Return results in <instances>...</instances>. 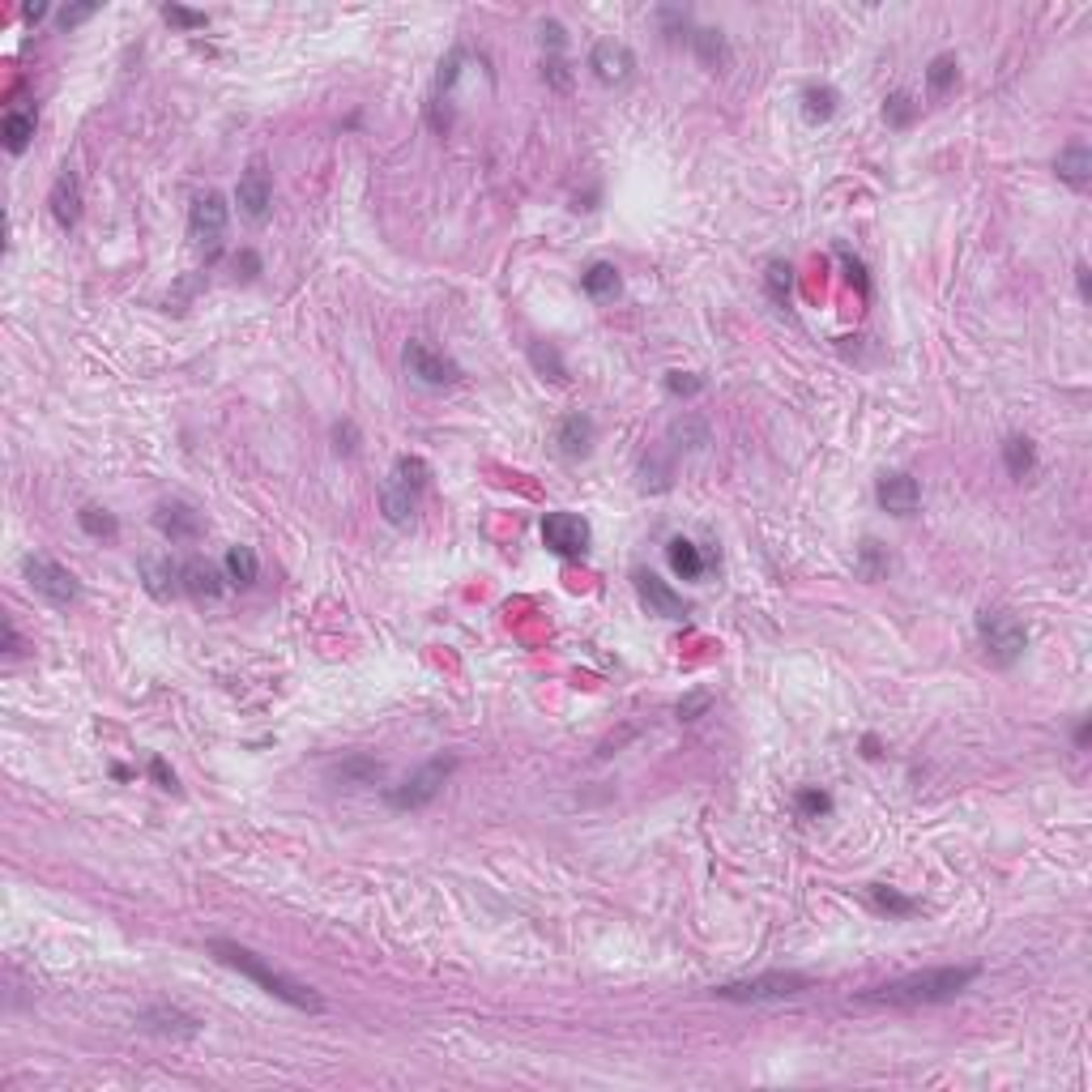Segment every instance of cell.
Segmentation results:
<instances>
[{
	"mask_svg": "<svg viewBox=\"0 0 1092 1092\" xmlns=\"http://www.w3.org/2000/svg\"><path fill=\"white\" fill-rule=\"evenodd\" d=\"M973 977L977 964L926 968V973H905L896 982L871 986V990L858 994V1003H871V1008H935V1003H952Z\"/></svg>",
	"mask_w": 1092,
	"mask_h": 1092,
	"instance_id": "cell-1",
	"label": "cell"
},
{
	"mask_svg": "<svg viewBox=\"0 0 1092 1092\" xmlns=\"http://www.w3.org/2000/svg\"><path fill=\"white\" fill-rule=\"evenodd\" d=\"M210 956H214V961H222L226 968H235V973H244L248 982L261 986L265 994L282 999V1003H287V1008H294V1011H308V1015H320V1011H325V999H320L312 986L294 982V977L278 973L273 964H265L261 956L252 952V947L231 943V939H210Z\"/></svg>",
	"mask_w": 1092,
	"mask_h": 1092,
	"instance_id": "cell-2",
	"label": "cell"
},
{
	"mask_svg": "<svg viewBox=\"0 0 1092 1092\" xmlns=\"http://www.w3.org/2000/svg\"><path fill=\"white\" fill-rule=\"evenodd\" d=\"M977 640H982L986 658L994 666H1015L1024 658V649H1029V628L1011 611H1003V606H986L977 615Z\"/></svg>",
	"mask_w": 1092,
	"mask_h": 1092,
	"instance_id": "cell-3",
	"label": "cell"
},
{
	"mask_svg": "<svg viewBox=\"0 0 1092 1092\" xmlns=\"http://www.w3.org/2000/svg\"><path fill=\"white\" fill-rule=\"evenodd\" d=\"M453 768H457V759H431V764H423L414 777H406L402 785H393V790L384 794L388 806H393V811H423V806H431Z\"/></svg>",
	"mask_w": 1092,
	"mask_h": 1092,
	"instance_id": "cell-4",
	"label": "cell"
},
{
	"mask_svg": "<svg viewBox=\"0 0 1092 1092\" xmlns=\"http://www.w3.org/2000/svg\"><path fill=\"white\" fill-rule=\"evenodd\" d=\"M806 986H811V977H802V973H764V977H747V982H721L713 986V994L730 1003H764V999L802 994Z\"/></svg>",
	"mask_w": 1092,
	"mask_h": 1092,
	"instance_id": "cell-5",
	"label": "cell"
},
{
	"mask_svg": "<svg viewBox=\"0 0 1092 1092\" xmlns=\"http://www.w3.org/2000/svg\"><path fill=\"white\" fill-rule=\"evenodd\" d=\"M22 572H26V581H31L35 593H39L43 602H52V606H73V602H78V593H81L69 568H60L56 559H47V555H26Z\"/></svg>",
	"mask_w": 1092,
	"mask_h": 1092,
	"instance_id": "cell-6",
	"label": "cell"
},
{
	"mask_svg": "<svg viewBox=\"0 0 1092 1092\" xmlns=\"http://www.w3.org/2000/svg\"><path fill=\"white\" fill-rule=\"evenodd\" d=\"M543 543H546V550H555V555L576 559L589 550V543H593V529H589V521L576 517V512H546L543 517Z\"/></svg>",
	"mask_w": 1092,
	"mask_h": 1092,
	"instance_id": "cell-7",
	"label": "cell"
},
{
	"mask_svg": "<svg viewBox=\"0 0 1092 1092\" xmlns=\"http://www.w3.org/2000/svg\"><path fill=\"white\" fill-rule=\"evenodd\" d=\"M222 235H226V201H222V193H201L193 201V214H188V240L214 256L218 244H222Z\"/></svg>",
	"mask_w": 1092,
	"mask_h": 1092,
	"instance_id": "cell-8",
	"label": "cell"
},
{
	"mask_svg": "<svg viewBox=\"0 0 1092 1092\" xmlns=\"http://www.w3.org/2000/svg\"><path fill=\"white\" fill-rule=\"evenodd\" d=\"M402 359H406V372L419 380V384H427V388H444V384H457V380H461V367L453 363L444 350L427 346V341H410Z\"/></svg>",
	"mask_w": 1092,
	"mask_h": 1092,
	"instance_id": "cell-9",
	"label": "cell"
},
{
	"mask_svg": "<svg viewBox=\"0 0 1092 1092\" xmlns=\"http://www.w3.org/2000/svg\"><path fill=\"white\" fill-rule=\"evenodd\" d=\"M235 201L248 222H265L269 218V205H273V171L265 158H252L248 171L240 175V188H235Z\"/></svg>",
	"mask_w": 1092,
	"mask_h": 1092,
	"instance_id": "cell-10",
	"label": "cell"
},
{
	"mask_svg": "<svg viewBox=\"0 0 1092 1092\" xmlns=\"http://www.w3.org/2000/svg\"><path fill=\"white\" fill-rule=\"evenodd\" d=\"M875 500L883 512H892V517H914L918 504H922V487H918L914 474H883V478L875 482Z\"/></svg>",
	"mask_w": 1092,
	"mask_h": 1092,
	"instance_id": "cell-11",
	"label": "cell"
},
{
	"mask_svg": "<svg viewBox=\"0 0 1092 1092\" xmlns=\"http://www.w3.org/2000/svg\"><path fill=\"white\" fill-rule=\"evenodd\" d=\"M589 69H593V78L597 81H606V85H623L632 78V69H636V60H632V52L623 43H615V39H602L589 52Z\"/></svg>",
	"mask_w": 1092,
	"mask_h": 1092,
	"instance_id": "cell-12",
	"label": "cell"
},
{
	"mask_svg": "<svg viewBox=\"0 0 1092 1092\" xmlns=\"http://www.w3.org/2000/svg\"><path fill=\"white\" fill-rule=\"evenodd\" d=\"M636 593H640V602L649 606V615H662V619H683V615H687V602L653 572H636Z\"/></svg>",
	"mask_w": 1092,
	"mask_h": 1092,
	"instance_id": "cell-13",
	"label": "cell"
},
{
	"mask_svg": "<svg viewBox=\"0 0 1092 1092\" xmlns=\"http://www.w3.org/2000/svg\"><path fill=\"white\" fill-rule=\"evenodd\" d=\"M154 525H158V534H163V538H171V543H188V538H197L205 529V521H201V512H197L193 504L171 500V504H158Z\"/></svg>",
	"mask_w": 1092,
	"mask_h": 1092,
	"instance_id": "cell-14",
	"label": "cell"
},
{
	"mask_svg": "<svg viewBox=\"0 0 1092 1092\" xmlns=\"http://www.w3.org/2000/svg\"><path fill=\"white\" fill-rule=\"evenodd\" d=\"M222 581H226V576L218 572L214 564H205V559H188V564H179V589H184L188 597H197V602H214V597H222Z\"/></svg>",
	"mask_w": 1092,
	"mask_h": 1092,
	"instance_id": "cell-15",
	"label": "cell"
},
{
	"mask_svg": "<svg viewBox=\"0 0 1092 1092\" xmlns=\"http://www.w3.org/2000/svg\"><path fill=\"white\" fill-rule=\"evenodd\" d=\"M47 205H52V218L64 226V231H73L81 218V184L73 171H60L52 184V197H47Z\"/></svg>",
	"mask_w": 1092,
	"mask_h": 1092,
	"instance_id": "cell-16",
	"label": "cell"
},
{
	"mask_svg": "<svg viewBox=\"0 0 1092 1092\" xmlns=\"http://www.w3.org/2000/svg\"><path fill=\"white\" fill-rule=\"evenodd\" d=\"M593 435H597L593 419H589V414H581V410H572L564 423H559L555 444H559V453H564V457L576 461V457H589V449H593Z\"/></svg>",
	"mask_w": 1092,
	"mask_h": 1092,
	"instance_id": "cell-17",
	"label": "cell"
},
{
	"mask_svg": "<svg viewBox=\"0 0 1092 1092\" xmlns=\"http://www.w3.org/2000/svg\"><path fill=\"white\" fill-rule=\"evenodd\" d=\"M1054 171H1058L1062 184H1071L1076 193H1084L1088 179H1092V150L1084 146V141H1071V146L1054 158Z\"/></svg>",
	"mask_w": 1092,
	"mask_h": 1092,
	"instance_id": "cell-18",
	"label": "cell"
},
{
	"mask_svg": "<svg viewBox=\"0 0 1092 1092\" xmlns=\"http://www.w3.org/2000/svg\"><path fill=\"white\" fill-rule=\"evenodd\" d=\"M380 508H384L388 525H410V517H414V491L393 474V478L384 482V491H380Z\"/></svg>",
	"mask_w": 1092,
	"mask_h": 1092,
	"instance_id": "cell-19",
	"label": "cell"
},
{
	"mask_svg": "<svg viewBox=\"0 0 1092 1092\" xmlns=\"http://www.w3.org/2000/svg\"><path fill=\"white\" fill-rule=\"evenodd\" d=\"M141 576H146V589L158 597V602L184 593V589H179V568L171 564V559H141Z\"/></svg>",
	"mask_w": 1092,
	"mask_h": 1092,
	"instance_id": "cell-20",
	"label": "cell"
},
{
	"mask_svg": "<svg viewBox=\"0 0 1092 1092\" xmlns=\"http://www.w3.org/2000/svg\"><path fill=\"white\" fill-rule=\"evenodd\" d=\"M666 559H670L674 576H683V581H700L705 576V555H700V546L691 538H670Z\"/></svg>",
	"mask_w": 1092,
	"mask_h": 1092,
	"instance_id": "cell-21",
	"label": "cell"
},
{
	"mask_svg": "<svg viewBox=\"0 0 1092 1092\" xmlns=\"http://www.w3.org/2000/svg\"><path fill=\"white\" fill-rule=\"evenodd\" d=\"M1003 465H1008L1011 478H1029L1037 470V444L1029 435H1008L1003 440Z\"/></svg>",
	"mask_w": 1092,
	"mask_h": 1092,
	"instance_id": "cell-22",
	"label": "cell"
},
{
	"mask_svg": "<svg viewBox=\"0 0 1092 1092\" xmlns=\"http://www.w3.org/2000/svg\"><path fill=\"white\" fill-rule=\"evenodd\" d=\"M222 568H226V581L248 589L256 581V572H261V559H256L252 546H231V550H226V559H222Z\"/></svg>",
	"mask_w": 1092,
	"mask_h": 1092,
	"instance_id": "cell-23",
	"label": "cell"
},
{
	"mask_svg": "<svg viewBox=\"0 0 1092 1092\" xmlns=\"http://www.w3.org/2000/svg\"><path fill=\"white\" fill-rule=\"evenodd\" d=\"M832 111H837V90H832V85H806V90H802L806 125H828Z\"/></svg>",
	"mask_w": 1092,
	"mask_h": 1092,
	"instance_id": "cell-24",
	"label": "cell"
},
{
	"mask_svg": "<svg viewBox=\"0 0 1092 1092\" xmlns=\"http://www.w3.org/2000/svg\"><path fill=\"white\" fill-rule=\"evenodd\" d=\"M581 287H585L589 299H615V294H619V269H615L611 261L589 265L585 278H581Z\"/></svg>",
	"mask_w": 1092,
	"mask_h": 1092,
	"instance_id": "cell-25",
	"label": "cell"
},
{
	"mask_svg": "<svg viewBox=\"0 0 1092 1092\" xmlns=\"http://www.w3.org/2000/svg\"><path fill=\"white\" fill-rule=\"evenodd\" d=\"M858 576L862 581H883L888 576V568H892V559H888V546L883 543H875V538H867V543L858 546Z\"/></svg>",
	"mask_w": 1092,
	"mask_h": 1092,
	"instance_id": "cell-26",
	"label": "cell"
},
{
	"mask_svg": "<svg viewBox=\"0 0 1092 1092\" xmlns=\"http://www.w3.org/2000/svg\"><path fill=\"white\" fill-rule=\"evenodd\" d=\"M78 525H81L90 538H99V543H111V538L120 534V521L111 517V512L103 508V504H85V508L78 512Z\"/></svg>",
	"mask_w": 1092,
	"mask_h": 1092,
	"instance_id": "cell-27",
	"label": "cell"
},
{
	"mask_svg": "<svg viewBox=\"0 0 1092 1092\" xmlns=\"http://www.w3.org/2000/svg\"><path fill=\"white\" fill-rule=\"evenodd\" d=\"M5 150L9 154H22L26 146H31V137H35V116L31 111H9L5 116Z\"/></svg>",
	"mask_w": 1092,
	"mask_h": 1092,
	"instance_id": "cell-28",
	"label": "cell"
},
{
	"mask_svg": "<svg viewBox=\"0 0 1092 1092\" xmlns=\"http://www.w3.org/2000/svg\"><path fill=\"white\" fill-rule=\"evenodd\" d=\"M691 47H696V56L709 64V69H726L730 47L721 39V31H691Z\"/></svg>",
	"mask_w": 1092,
	"mask_h": 1092,
	"instance_id": "cell-29",
	"label": "cell"
},
{
	"mask_svg": "<svg viewBox=\"0 0 1092 1092\" xmlns=\"http://www.w3.org/2000/svg\"><path fill=\"white\" fill-rule=\"evenodd\" d=\"M529 363H534L546 380H555V384H564V380H568L564 355H559V350L550 346V341H534V346H529Z\"/></svg>",
	"mask_w": 1092,
	"mask_h": 1092,
	"instance_id": "cell-30",
	"label": "cell"
},
{
	"mask_svg": "<svg viewBox=\"0 0 1092 1092\" xmlns=\"http://www.w3.org/2000/svg\"><path fill=\"white\" fill-rule=\"evenodd\" d=\"M141 1024H146V1029H158V1033H184V1037H193V1033H197L193 1015H179V1011H167V1008L146 1011V1015H141Z\"/></svg>",
	"mask_w": 1092,
	"mask_h": 1092,
	"instance_id": "cell-31",
	"label": "cell"
},
{
	"mask_svg": "<svg viewBox=\"0 0 1092 1092\" xmlns=\"http://www.w3.org/2000/svg\"><path fill=\"white\" fill-rule=\"evenodd\" d=\"M956 78H961V73H956V60H952V56H935V60H930L926 85H930V94H935V99H943L947 90H956Z\"/></svg>",
	"mask_w": 1092,
	"mask_h": 1092,
	"instance_id": "cell-32",
	"label": "cell"
},
{
	"mask_svg": "<svg viewBox=\"0 0 1092 1092\" xmlns=\"http://www.w3.org/2000/svg\"><path fill=\"white\" fill-rule=\"evenodd\" d=\"M871 900H875L883 914H892V918H914V914H918V900L900 896V892L883 888V883H875V888H871Z\"/></svg>",
	"mask_w": 1092,
	"mask_h": 1092,
	"instance_id": "cell-33",
	"label": "cell"
},
{
	"mask_svg": "<svg viewBox=\"0 0 1092 1092\" xmlns=\"http://www.w3.org/2000/svg\"><path fill=\"white\" fill-rule=\"evenodd\" d=\"M914 116H918V103L909 99L905 90H896L888 103H883V120H888L892 128H909V125H914Z\"/></svg>",
	"mask_w": 1092,
	"mask_h": 1092,
	"instance_id": "cell-34",
	"label": "cell"
},
{
	"mask_svg": "<svg viewBox=\"0 0 1092 1092\" xmlns=\"http://www.w3.org/2000/svg\"><path fill=\"white\" fill-rule=\"evenodd\" d=\"M799 815L802 820H820V815H828L832 811V799L824 790H815V785H806V790H799Z\"/></svg>",
	"mask_w": 1092,
	"mask_h": 1092,
	"instance_id": "cell-35",
	"label": "cell"
},
{
	"mask_svg": "<svg viewBox=\"0 0 1092 1092\" xmlns=\"http://www.w3.org/2000/svg\"><path fill=\"white\" fill-rule=\"evenodd\" d=\"M790 290H794V269H790V265H781V261H773V265H768V294H773L777 303H785V299H790Z\"/></svg>",
	"mask_w": 1092,
	"mask_h": 1092,
	"instance_id": "cell-36",
	"label": "cell"
},
{
	"mask_svg": "<svg viewBox=\"0 0 1092 1092\" xmlns=\"http://www.w3.org/2000/svg\"><path fill=\"white\" fill-rule=\"evenodd\" d=\"M393 474H397V478H402L410 491H419L431 470H427V461H419V457H402V461H397V470H393Z\"/></svg>",
	"mask_w": 1092,
	"mask_h": 1092,
	"instance_id": "cell-37",
	"label": "cell"
},
{
	"mask_svg": "<svg viewBox=\"0 0 1092 1092\" xmlns=\"http://www.w3.org/2000/svg\"><path fill=\"white\" fill-rule=\"evenodd\" d=\"M163 17L175 26H184V31H201V26L210 22L205 13H193V9H184V5H163Z\"/></svg>",
	"mask_w": 1092,
	"mask_h": 1092,
	"instance_id": "cell-38",
	"label": "cell"
},
{
	"mask_svg": "<svg viewBox=\"0 0 1092 1092\" xmlns=\"http://www.w3.org/2000/svg\"><path fill=\"white\" fill-rule=\"evenodd\" d=\"M380 777V764L376 759H350V764H341V781H376Z\"/></svg>",
	"mask_w": 1092,
	"mask_h": 1092,
	"instance_id": "cell-39",
	"label": "cell"
},
{
	"mask_svg": "<svg viewBox=\"0 0 1092 1092\" xmlns=\"http://www.w3.org/2000/svg\"><path fill=\"white\" fill-rule=\"evenodd\" d=\"M700 388H705V380L691 376V372H670L666 376V393H674V397H696Z\"/></svg>",
	"mask_w": 1092,
	"mask_h": 1092,
	"instance_id": "cell-40",
	"label": "cell"
},
{
	"mask_svg": "<svg viewBox=\"0 0 1092 1092\" xmlns=\"http://www.w3.org/2000/svg\"><path fill=\"white\" fill-rule=\"evenodd\" d=\"M334 449H337V453H346V457H350V453L359 449V427L350 423V419L334 423Z\"/></svg>",
	"mask_w": 1092,
	"mask_h": 1092,
	"instance_id": "cell-41",
	"label": "cell"
},
{
	"mask_svg": "<svg viewBox=\"0 0 1092 1092\" xmlns=\"http://www.w3.org/2000/svg\"><path fill=\"white\" fill-rule=\"evenodd\" d=\"M461 60H465V52H461V47H453V52H449V60L440 64V78H435V85H440V90H449V85L457 81V73H461Z\"/></svg>",
	"mask_w": 1092,
	"mask_h": 1092,
	"instance_id": "cell-42",
	"label": "cell"
},
{
	"mask_svg": "<svg viewBox=\"0 0 1092 1092\" xmlns=\"http://www.w3.org/2000/svg\"><path fill=\"white\" fill-rule=\"evenodd\" d=\"M99 13V5H73V9H60V26L64 31H73V26H81L85 17Z\"/></svg>",
	"mask_w": 1092,
	"mask_h": 1092,
	"instance_id": "cell-43",
	"label": "cell"
},
{
	"mask_svg": "<svg viewBox=\"0 0 1092 1092\" xmlns=\"http://www.w3.org/2000/svg\"><path fill=\"white\" fill-rule=\"evenodd\" d=\"M543 78H546L550 85H555V90H568V81H572V78H568V64H564V60H546Z\"/></svg>",
	"mask_w": 1092,
	"mask_h": 1092,
	"instance_id": "cell-44",
	"label": "cell"
},
{
	"mask_svg": "<svg viewBox=\"0 0 1092 1092\" xmlns=\"http://www.w3.org/2000/svg\"><path fill=\"white\" fill-rule=\"evenodd\" d=\"M841 261H845V269H849V278L858 282V290L867 294V269H862V261H858V256H849V252H841Z\"/></svg>",
	"mask_w": 1092,
	"mask_h": 1092,
	"instance_id": "cell-45",
	"label": "cell"
},
{
	"mask_svg": "<svg viewBox=\"0 0 1092 1092\" xmlns=\"http://www.w3.org/2000/svg\"><path fill=\"white\" fill-rule=\"evenodd\" d=\"M150 777H154V781L163 785V790H175V773H171L163 759H150Z\"/></svg>",
	"mask_w": 1092,
	"mask_h": 1092,
	"instance_id": "cell-46",
	"label": "cell"
},
{
	"mask_svg": "<svg viewBox=\"0 0 1092 1092\" xmlns=\"http://www.w3.org/2000/svg\"><path fill=\"white\" fill-rule=\"evenodd\" d=\"M543 47L559 52V47H564V26H559V22H543Z\"/></svg>",
	"mask_w": 1092,
	"mask_h": 1092,
	"instance_id": "cell-47",
	"label": "cell"
},
{
	"mask_svg": "<svg viewBox=\"0 0 1092 1092\" xmlns=\"http://www.w3.org/2000/svg\"><path fill=\"white\" fill-rule=\"evenodd\" d=\"M705 705H709V696H691V700H683V705H679V717H687V721H691V717H696Z\"/></svg>",
	"mask_w": 1092,
	"mask_h": 1092,
	"instance_id": "cell-48",
	"label": "cell"
},
{
	"mask_svg": "<svg viewBox=\"0 0 1092 1092\" xmlns=\"http://www.w3.org/2000/svg\"><path fill=\"white\" fill-rule=\"evenodd\" d=\"M1076 282H1080V299H1088V265H1076Z\"/></svg>",
	"mask_w": 1092,
	"mask_h": 1092,
	"instance_id": "cell-49",
	"label": "cell"
},
{
	"mask_svg": "<svg viewBox=\"0 0 1092 1092\" xmlns=\"http://www.w3.org/2000/svg\"><path fill=\"white\" fill-rule=\"evenodd\" d=\"M22 17H26V22H39V17H47V5H26Z\"/></svg>",
	"mask_w": 1092,
	"mask_h": 1092,
	"instance_id": "cell-50",
	"label": "cell"
},
{
	"mask_svg": "<svg viewBox=\"0 0 1092 1092\" xmlns=\"http://www.w3.org/2000/svg\"><path fill=\"white\" fill-rule=\"evenodd\" d=\"M5 653H17V632H13V623H5Z\"/></svg>",
	"mask_w": 1092,
	"mask_h": 1092,
	"instance_id": "cell-51",
	"label": "cell"
},
{
	"mask_svg": "<svg viewBox=\"0 0 1092 1092\" xmlns=\"http://www.w3.org/2000/svg\"><path fill=\"white\" fill-rule=\"evenodd\" d=\"M1088 730H1092V726H1088V717H1084V721L1076 726V747H1088Z\"/></svg>",
	"mask_w": 1092,
	"mask_h": 1092,
	"instance_id": "cell-52",
	"label": "cell"
}]
</instances>
